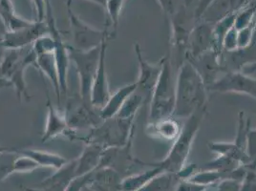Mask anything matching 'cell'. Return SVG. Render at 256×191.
Wrapping results in <instances>:
<instances>
[{
	"label": "cell",
	"mask_w": 256,
	"mask_h": 191,
	"mask_svg": "<svg viewBox=\"0 0 256 191\" xmlns=\"http://www.w3.org/2000/svg\"><path fill=\"white\" fill-rule=\"evenodd\" d=\"M208 92V87L201 74L190 62H184L176 74L173 117L186 120L196 110L206 106Z\"/></svg>",
	"instance_id": "obj_1"
},
{
	"label": "cell",
	"mask_w": 256,
	"mask_h": 191,
	"mask_svg": "<svg viewBox=\"0 0 256 191\" xmlns=\"http://www.w3.org/2000/svg\"><path fill=\"white\" fill-rule=\"evenodd\" d=\"M208 112V106L196 110L188 118L182 126L181 132L173 142L170 150L166 157L159 162L148 164L150 166H158L166 172L178 173L186 164L192 146L204 120Z\"/></svg>",
	"instance_id": "obj_2"
},
{
	"label": "cell",
	"mask_w": 256,
	"mask_h": 191,
	"mask_svg": "<svg viewBox=\"0 0 256 191\" xmlns=\"http://www.w3.org/2000/svg\"><path fill=\"white\" fill-rule=\"evenodd\" d=\"M173 72V64L170 54H168L164 56L162 73L150 100L148 122L173 117L176 91V76Z\"/></svg>",
	"instance_id": "obj_3"
},
{
	"label": "cell",
	"mask_w": 256,
	"mask_h": 191,
	"mask_svg": "<svg viewBox=\"0 0 256 191\" xmlns=\"http://www.w3.org/2000/svg\"><path fill=\"white\" fill-rule=\"evenodd\" d=\"M135 128V118H111L91 129L86 138V142L96 144L104 149L122 146L134 138Z\"/></svg>",
	"instance_id": "obj_4"
},
{
	"label": "cell",
	"mask_w": 256,
	"mask_h": 191,
	"mask_svg": "<svg viewBox=\"0 0 256 191\" xmlns=\"http://www.w3.org/2000/svg\"><path fill=\"white\" fill-rule=\"evenodd\" d=\"M66 8L70 22V32L72 45L76 50L87 52L100 47L109 38L110 34L106 30H98L80 20L72 10V0H67Z\"/></svg>",
	"instance_id": "obj_5"
},
{
	"label": "cell",
	"mask_w": 256,
	"mask_h": 191,
	"mask_svg": "<svg viewBox=\"0 0 256 191\" xmlns=\"http://www.w3.org/2000/svg\"><path fill=\"white\" fill-rule=\"evenodd\" d=\"M68 47H69L70 60L73 64H75L76 70L78 76L80 96L86 104L91 106L90 104L91 86L93 84V80L98 67L102 45L96 49H93L87 52L76 50L70 45H68Z\"/></svg>",
	"instance_id": "obj_6"
},
{
	"label": "cell",
	"mask_w": 256,
	"mask_h": 191,
	"mask_svg": "<svg viewBox=\"0 0 256 191\" xmlns=\"http://www.w3.org/2000/svg\"><path fill=\"white\" fill-rule=\"evenodd\" d=\"M44 22H46L48 32L52 36L54 42V54L56 58L58 71L60 94L62 96H65L68 89V69H69V64L71 60H70L68 44L64 42L62 34L56 27L50 0L46 1V14H45Z\"/></svg>",
	"instance_id": "obj_7"
},
{
	"label": "cell",
	"mask_w": 256,
	"mask_h": 191,
	"mask_svg": "<svg viewBox=\"0 0 256 191\" xmlns=\"http://www.w3.org/2000/svg\"><path fill=\"white\" fill-rule=\"evenodd\" d=\"M134 51L139 64V76L136 80V92L144 98L146 104H150L153 91L162 73L164 58L157 64H150L146 60H144L142 50L139 43L134 44Z\"/></svg>",
	"instance_id": "obj_8"
},
{
	"label": "cell",
	"mask_w": 256,
	"mask_h": 191,
	"mask_svg": "<svg viewBox=\"0 0 256 191\" xmlns=\"http://www.w3.org/2000/svg\"><path fill=\"white\" fill-rule=\"evenodd\" d=\"M214 49L219 51L214 38V25L203 20L195 22L188 36L186 60L192 62Z\"/></svg>",
	"instance_id": "obj_9"
},
{
	"label": "cell",
	"mask_w": 256,
	"mask_h": 191,
	"mask_svg": "<svg viewBox=\"0 0 256 191\" xmlns=\"http://www.w3.org/2000/svg\"><path fill=\"white\" fill-rule=\"evenodd\" d=\"M210 92L235 93L256 100V78L242 72H228L208 89Z\"/></svg>",
	"instance_id": "obj_10"
},
{
	"label": "cell",
	"mask_w": 256,
	"mask_h": 191,
	"mask_svg": "<svg viewBox=\"0 0 256 191\" xmlns=\"http://www.w3.org/2000/svg\"><path fill=\"white\" fill-rule=\"evenodd\" d=\"M96 110L92 106L86 104L80 96L78 100L68 102L66 112L64 113L69 126L76 132L78 129L84 128L91 130L102 122L100 117V112L96 114Z\"/></svg>",
	"instance_id": "obj_11"
},
{
	"label": "cell",
	"mask_w": 256,
	"mask_h": 191,
	"mask_svg": "<svg viewBox=\"0 0 256 191\" xmlns=\"http://www.w3.org/2000/svg\"><path fill=\"white\" fill-rule=\"evenodd\" d=\"M47 115L45 128L43 131L42 142H47L51 140L60 136H65L69 138H76V133L72 130L67 122V118L62 110L54 106L50 98L49 94H47Z\"/></svg>",
	"instance_id": "obj_12"
},
{
	"label": "cell",
	"mask_w": 256,
	"mask_h": 191,
	"mask_svg": "<svg viewBox=\"0 0 256 191\" xmlns=\"http://www.w3.org/2000/svg\"><path fill=\"white\" fill-rule=\"evenodd\" d=\"M108 40L109 38L106 40L102 44L100 58L96 76L94 78L93 84L91 86V93H90V104L98 111L106 104L111 96L106 71V51Z\"/></svg>",
	"instance_id": "obj_13"
},
{
	"label": "cell",
	"mask_w": 256,
	"mask_h": 191,
	"mask_svg": "<svg viewBox=\"0 0 256 191\" xmlns=\"http://www.w3.org/2000/svg\"><path fill=\"white\" fill-rule=\"evenodd\" d=\"M45 34H48L46 22L34 20L30 26L23 28L22 30L4 32L1 45L2 50H23L28 46H32L38 38Z\"/></svg>",
	"instance_id": "obj_14"
},
{
	"label": "cell",
	"mask_w": 256,
	"mask_h": 191,
	"mask_svg": "<svg viewBox=\"0 0 256 191\" xmlns=\"http://www.w3.org/2000/svg\"><path fill=\"white\" fill-rule=\"evenodd\" d=\"M76 178V160L68 162L62 168L40 184L26 188V191H65Z\"/></svg>",
	"instance_id": "obj_15"
},
{
	"label": "cell",
	"mask_w": 256,
	"mask_h": 191,
	"mask_svg": "<svg viewBox=\"0 0 256 191\" xmlns=\"http://www.w3.org/2000/svg\"><path fill=\"white\" fill-rule=\"evenodd\" d=\"M221 62L224 74L241 72L246 66L256 64V36L245 48H238L232 52H222Z\"/></svg>",
	"instance_id": "obj_16"
},
{
	"label": "cell",
	"mask_w": 256,
	"mask_h": 191,
	"mask_svg": "<svg viewBox=\"0 0 256 191\" xmlns=\"http://www.w3.org/2000/svg\"><path fill=\"white\" fill-rule=\"evenodd\" d=\"M221 54L216 49L210 50L200 58L190 62L201 74L208 89L218 80L219 73H224L221 62Z\"/></svg>",
	"instance_id": "obj_17"
},
{
	"label": "cell",
	"mask_w": 256,
	"mask_h": 191,
	"mask_svg": "<svg viewBox=\"0 0 256 191\" xmlns=\"http://www.w3.org/2000/svg\"><path fill=\"white\" fill-rule=\"evenodd\" d=\"M36 60V56L34 53L32 49L27 51L23 54L22 60L12 68L11 71L6 76V80H9L12 87H14L18 100H22V98H24L26 100H31V96L28 92L25 82V71L29 66H34Z\"/></svg>",
	"instance_id": "obj_18"
},
{
	"label": "cell",
	"mask_w": 256,
	"mask_h": 191,
	"mask_svg": "<svg viewBox=\"0 0 256 191\" xmlns=\"http://www.w3.org/2000/svg\"><path fill=\"white\" fill-rule=\"evenodd\" d=\"M104 148L96 144H86L78 158L76 159V177L93 173L98 168Z\"/></svg>",
	"instance_id": "obj_19"
},
{
	"label": "cell",
	"mask_w": 256,
	"mask_h": 191,
	"mask_svg": "<svg viewBox=\"0 0 256 191\" xmlns=\"http://www.w3.org/2000/svg\"><path fill=\"white\" fill-rule=\"evenodd\" d=\"M182 126L176 118L170 117L155 122H148L146 134L150 138L174 142L181 132Z\"/></svg>",
	"instance_id": "obj_20"
},
{
	"label": "cell",
	"mask_w": 256,
	"mask_h": 191,
	"mask_svg": "<svg viewBox=\"0 0 256 191\" xmlns=\"http://www.w3.org/2000/svg\"><path fill=\"white\" fill-rule=\"evenodd\" d=\"M137 90V82H132L120 87L115 93L111 94L106 104L100 110V117L104 120L116 117L120 108L128 100V98Z\"/></svg>",
	"instance_id": "obj_21"
},
{
	"label": "cell",
	"mask_w": 256,
	"mask_h": 191,
	"mask_svg": "<svg viewBox=\"0 0 256 191\" xmlns=\"http://www.w3.org/2000/svg\"><path fill=\"white\" fill-rule=\"evenodd\" d=\"M241 0H214L204 12L199 20L214 25L226 16L238 11Z\"/></svg>",
	"instance_id": "obj_22"
},
{
	"label": "cell",
	"mask_w": 256,
	"mask_h": 191,
	"mask_svg": "<svg viewBox=\"0 0 256 191\" xmlns=\"http://www.w3.org/2000/svg\"><path fill=\"white\" fill-rule=\"evenodd\" d=\"M36 60L34 66L46 76L51 84L53 85L54 90L56 96L58 98V102H60V78H58V66L54 52L52 53H43L40 54H36Z\"/></svg>",
	"instance_id": "obj_23"
},
{
	"label": "cell",
	"mask_w": 256,
	"mask_h": 191,
	"mask_svg": "<svg viewBox=\"0 0 256 191\" xmlns=\"http://www.w3.org/2000/svg\"><path fill=\"white\" fill-rule=\"evenodd\" d=\"M0 20L5 28V32L22 30L34 22L16 14L12 0H0Z\"/></svg>",
	"instance_id": "obj_24"
},
{
	"label": "cell",
	"mask_w": 256,
	"mask_h": 191,
	"mask_svg": "<svg viewBox=\"0 0 256 191\" xmlns=\"http://www.w3.org/2000/svg\"><path fill=\"white\" fill-rule=\"evenodd\" d=\"M18 153L26 155L38 162L40 168H50L53 170H60L64 166L68 160L58 154L43 151L40 149H22L18 150Z\"/></svg>",
	"instance_id": "obj_25"
},
{
	"label": "cell",
	"mask_w": 256,
	"mask_h": 191,
	"mask_svg": "<svg viewBox=\"0 0 256 191\" xmlns=\"http://www.w3.org/2000/svg\"><path fill=\"white\" fill-rule=\"evenodd\" d=\"M208 146L216 155L230 157L246 166L250 164V158L248 157L245 150L238 148L234 142H210Z\"/></svg>",
	"instance_id": "obj_26"
},
{
	"label": "cell",
	"mask_w": 256,
	"mask_h": 191,
	"mask_svg": "<svg viewBox=\"0 0 256 191\" xmlns=\"http://www.w3.org/2000/svg\"><path fill=\"white\" fill-rule=\"evenodd\" d=\"M162 172H164L162 168L154 166L152 170L128 175L122 180L120 191H138Z\"/></svg>",
	"instance_id": "obj_27"
},
{
	"label": "cell",
	"mask_w": 256,
	"mask_h": 191,
	"mask_svg": "<svg viewBox=\"0 0 256 191\" xmlns=\"http://www.w3.org/2000/svg\"><path fill=\"white\" fill-rule=\"evenodd\" d=\"M177 174L162 172L138 191H171L180 182Z\"/></svg>",
	"instance_id": "obj_28"
},
{
	"label": "cell",
	"mask_w": 256,
	"mask_h": 191,
	"mask_svg": "<svg viewBox=\"0 0 256 191\" xmlns=\"http://www.w3.org/2000/svg\"><path fill=\"white\" fill-rule=\"evenodd\" d=\"M242 164L239 162L238 160L234 159H232L230 157L226 156H221V155H217V157L215 159L206 162L204 166L201 168V170H214V171H218L220 173H222L223 175V179L226 177V175L236 170L237 168H239Z\"/></svg>",
	"instance_id": "obj_29"
},
{
	"label": "cell",
	"mask_w": 256,
	"mask_h": 191,
	"mask_svg": "<svg viewBox=\"0 0 256 191\" xmlns=\"http://www.w3.org/2000/svg\"><path fill=\"white\" fill-rule=\"evenodd\" d=\"M146 104V102L142 96L139 95L136 91L130 96L124 104L120 108L116 117L124 120H133L137 117V113L140 108Z\"/></svg>",
	"instance_id": "obj_30"
},
{
	"label": "cell",
	"mask_w": 256,
	"mask_h": 191,
	"mask_svg": "<svg viewBox=\"0 0 256 191\" xmlns=\"http://www.w3.org/2000/svg\"><path fill=\"white\" fill-rule=\"evenodd\" d=\"M237 12H234L228 16H226L220 22L215 23L214 25V34L216 42V46L219 52H223L222 50V43L224 40L226 34L234 26L235 18H236Z\"/></svg>",
	"instance_id": "obj_31"
},
{
	"label": "cell",
	"mask_w": 256,
	"mask_h": 191,
	"mask_svg": "<svg viewBox=\"0 0 256 191\" xmlns=\"http://www.w3.org/2000/svg\"><path fill=\"white\" fill-rule=\"evenodd\" d=\"M222 179L223 175L218 171L199 168L188 179V180L204 186H212Z\"/></svg>",
	"instance_id": "obj_32"
},
{
	"label": "cell",
	"mask_w": 256,
	"mask_h": 191,
	"mask_svg": "<svg viewBox=\"0 0 256 191\" xmlns=\"http://www.w3.org/2000/svg\"><path fill=\"white\" fill-rule=\"evenodd\" d=\"M256 0L252 3H246L244 7H242L237 12L235 18L234 27L239 31L246 28L250 24L256 20Z\"/></svg>",
	"instance_id": "obj_33"
},
{
	"label": "cell",
	"mask_w": 256,
	"mask_h": 191,
	"mask_svg": "<svg viewBox=\"0 0 256 191\" xmlns=\"http://www.w3.org/2000/svg\"><path fill=\"white\" fill-rule=\"evenodd\" d=\"M24 54L22 50L16 49H6L2 54V58L0 62V78H5L6 76L11 71L12 68L18 64Z\"/></svg>",
	"instance_id": "obj_34"
},
{
	"label": "cell",
	"mask_w": 256,
	"mask_h": 191,
	"mask_svg": "<svg viewBox=\"0 0 256 191\" xmlns=\"http://www.w3.org/2000/svg\"><path fill=\"white\" fill-rule=\"evenodd\" d=\"M18 156L16 148L0 153V182L14 173V162Z\"/></svg>",
	"instance_id": "obj_35"
},
{
	"label": "cell",
	"mask_w": 256,
	"mask_h": 191,
	"mask_svg": "<svg viewBox=\"0 0 256 191\" xmlns=\"http://www.w3.org/2000/svg\"><path fill=\"white\" fill-rule=\"evenodd\" d=\"M124 6V0H106L104 10L106 12L108 18V24L113 28L114 32L117 30L120 22V14Z\"/></svg>",
	"instance_id": "obj_36"
},
{
	"label": "cell",
	"mask_w": 256,
	"mask_h": 191,
	"mask_svg": "<svg viewBox=\"0 0 256 191\" xmlns=\"http://www.w3.org/2000/svg\"><path fill=\"white\" fill-rule=\"evenodd\" d=\"M250 120H246L245 114L243 111L239 113V120H238V128H237V133L235 137L234 144L241 149L246 151V137L248 134V131L250 130Z\"/></svg>",
	"instance_id": "obj_37"
},
{
	"label": "cell",
	"mask_w": 256,
	"mask_h": 191,
	"mask_svg": "<svg viewBox=\"0 0 256 191\" xmlns=\"http://www.w3.org/2000/svg\"><path fill=\"white\" fill-rule=\"evenodd\" d=\"M40 168V166L32 158L18 153L14 162V173H31Z\"/></svg>",
	"instance_id": "obj_38"
},
{
	"label": "cell",
	"mask_w": 256,
	"mask_h": 191,
	"mask_svg": "<svg viewBox=\"0 0 256 191\" xmlns=\"http://www.w3.org/2000/svg\"><path fill=\"white\" fill-rule=\"evenodd\" d=\"M166 18L168 20L178 14L182 10L184 9L182 0H158ZM188 11V10H186Z\"/></svg>",
	"instance_id": "obj_39"
},
{
	"label": "cell",
	"mask_w": 256,
	"mask_h": 191,
	"mask_svg": "<svg viewBox=\"0 0 256 191\" xmlns=\"http://www.w3.org/2000/svg\"><path fill=\"white\" fill-rule=\"evenodd\" d=\"M256 36V20L238 31V48H245L248 46Z\"/></svg>",
	"instance_id": "obj_40"
},
{
	"label": "cell",
	"mask_w": 256,
	"mask_h": 191,
	"mask_svg": "<svg viewBox=\"0 0 256 191\" xmlns=\"http://www.w3.org/2000/svg\"><path fill=\"white\" fill-rule=\"evenodd\" d=\"M239 191H256V162L246 164V173Z\"/></svg>",
	"instance_id": "obj_41"
},
{
	"label": "cell",
	"mask_w": 256,
	"mask_h": 191,
	"mask_svg": "<svg viewBox=\"0 0 256 191\" xmlns=\"http://www.w3.org/2000/svg\"><path fill=\"white\" fill-rule=\"evenodd\" d=\"M238 30L234 26L226 34L223 43H222V50L223 52H232L236 49H238Z\"/></svg>",
	"instance_id": "obj_42"
},
{
	"label": "cell",
	"mask_w": 256,
	"mask_h": 191,
	"mask_svg": "<svg viewBox=\"0 0 256 191\" xmlns=\"http://www.w3.org/2000/svg\"><path fill=\"white\" fill-rule=\"evenodd\" d=\"M246 153L250 158V164L256 162V128L248 131L246 142Z\"/></svg>",
	"instance_id": "obj_43"
},
{
	"label": "cell",
	"mask_w": 256,
	"mask_h": 191,
	"mask_svg": "<svg viewBox=\"0 0 256 191\" xmlns=\"http://www.w3.org/2000/svg\"><path fill=\"white\" fill-rule=\"evenodd\" d=\"M214 186L216 188L215 191H239L241 182L232 179H222L215 184Z\"/></svg>",
	"instance_id": "obj_44"
},
{
	"label": "cell",
	"mask_w": 256,
	"mask_h": 191,
	"mask_svg": "<svg viewBox=\"0 0 256 191\" xmlns=\"http://www.w3.org/2000/svg\"><path fill=\"white\" fill-rule=\"evenodd\" d=\"M210 186H204L188 180H182L176 186V191H206Z\"/></svg>",
	"instance_id": "obj_45"
},
{
	"label": "cell",
	"mask_w": 256,
	"mask_h": 191,
	"mask_svg": "<svg viewBox=\"0 0 256 191\" xmlns=\"http://www.w3.org/2000/svg\"><path fill=\"white\" fill-rule=\"evenodd\" d=\"M46 1L47 0H32L36 22H44V20H45Z\"/></svg>",
	"instance_id": "obj_46"
},
{
	"label": "cell",
	"mask_w": 256,
	"mask_h": 191,
	"mask_svg": "<svg viewBox=\"0 0 256 191\" xmlns=\"http://www.w3.org/2000/svg\"><path fill=\"white\" fill-rule=\"evenodd\" d=\"M92 173L87 174L84 176H80V177H76L74 180L71 182V184H69V186L67 188V190L65 191H80V188L86 184L87 182H89L91 178Z\"/></svg>",
	"instance_id": "obj_47"
},
{
	"label": "cell",
	"mask_w": 256,
	"mask_h": 191,
	"mask_svg": "<svg viewBox=\"0 0 256 191\" xmlns=\"http://www.w3.org/2000/svg\"><path fill=\"white\" fill-rule=\"evenodd\" d=\"M214 0H199L198 3L196 4L195 6V9L193 11V18H194V20L195 22H198L202 14H204V12L206 11V9L208 7V5L212 2Z\"/></svg>",
	"instance_id": "obj_48"
},
{
	"label": "cell",
	"mask_w": 256,
	"mask_h": 191,
	"mask_svg": "<svg viewBox=\"0 0 256 191\" xmlns=\"http://www.w3.org/2000/svg\"><path fill=\"white\" fill-rule=\"evenodd\" d=\"M6 87H12L10 82L5 80V78H0V89L6 88Z\"/></svg>",
	"instance_id": "obj_49"
},
{
	"label": "cell",
	"mask_w": 256,
	"mask_h": 191,
	"mask_svg": "<svg viewBox=\"0 0 256 191\" xmlns=\"http://www.w3.org/2000/svg\"><path fill=\"white\" fill-rule=\"evenodd\" d=\"M196 0H182V4H184V7L186 10H188L190 6L193 5V3L195 2ZM199 0H197V3H198Z\"/></svg>",
	"instance_id": "obj_50"
},
{
	"label": "cell",
	"mask_w": 256,
	"mask_h": 191,
	"mask_svg": "<svg viewBox=\"0 0 256 191\" xmlns=\"http://www.w3.org/2000/svg\"><path fill=\"white\" fill-rule=\"evenodd\" d=\"M80 191H95L93 188H92V186H90V184H89V182H87L86 184L80 188Z\"/></svg>",
	"instance_id": "obj_51"
},
{
	"label": "cell",
	"mask_w": 256,
	"mask_h": 191,
	"mask_svg": "<svg viewBox=\"0 0 256 191\" xmlns=\"http://www.w3.org/2000/svg\"><path fill=\"white\" fill-rule=\"evenodd\" d=\"M90 1H92V2H94V3H96V4H98V5L102 6L104 9V7H106V0H90Z\"/></svg>",
	"instance_id": "obj_52"
},
{
	"label": "cell",
	"mask_w": 256,
	"mask_h": 191,
	"mask_svg": "<svg viewBox=\"0 0 256 191\" xmlns=\"http://www.w3.org/2000/svg\"><path fill=\"white\" fill-rule=\"evenodd\" d=\"M250 2V0H241V2H240V5H239V9H238V11L242 8V7H244L246 3H248ZM237 11V12H238Z\"/></svg>",
	"instance_id": "obj_53"
},
{
	"label": "cell",
	"mask_w": 256,
	"mask_h": 191,
	"mask_svg": "<svg viewBox=\"0 0 256 191\" xmlns=\"http://www.w3.org/2000/svg\"><path fill=\"white\" fill-rule=\"evenodd\" d=\"M12 148H8V146H0V153L1 152H4V151H8V150H12Z\"/></svg>",
	"instance_id": "obj_54"
},
{
	"label": "cell",
	"mask_w": 256,
	"mask_h": 191,
	"mask_svg": "<svg viewBox=\"0 0 256 191\" xmlns=\"http://www.w3.org/2000/svg\"><path fill=\"white\" fill-rule=\"evenodd\" d=\"M2 40H3V34H0V49H2V47H1V45H2Z\"/></svg>",
	"instance_id": "obj_55"
}]
</instances>
